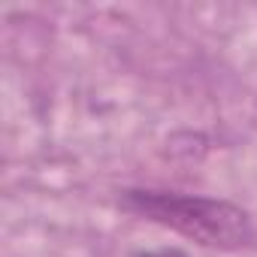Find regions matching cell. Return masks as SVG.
I'll return each instance as SVG.
<instances>
[{
    "label": "cell",
    "mask_w": 257,
    "mask_h": 257,
    "mask_svg": "<svg viewBox=\"0 0 257 257\" xmlns=\"http://www.w3.org/2000/svg\"><path fill=\"white\" fill-rule=\"evenodd\" d=\"M124 209L155 224H164L206 248L233 251L251 242L254 227L248 212L227 200L170 194V191H124Z\"/></svg>",
    "instance_id": "6da1fadb"
},
{
    "label": "cell",
    "mask_w": 257,
    "mask_h": 257,
    "mask_svg": "<svg viewBox=\"0 0 257 257\" xmlns=\"http://www.w3.org/2000/svg\"><path fill=\"white\" fill-rule=\"evenodd\" d=\"M137 257H188V254L179 251V248H158V251H143Z\"/></svg>",
    "instance_id": "7a4b0ae2"
}]
</instances>
